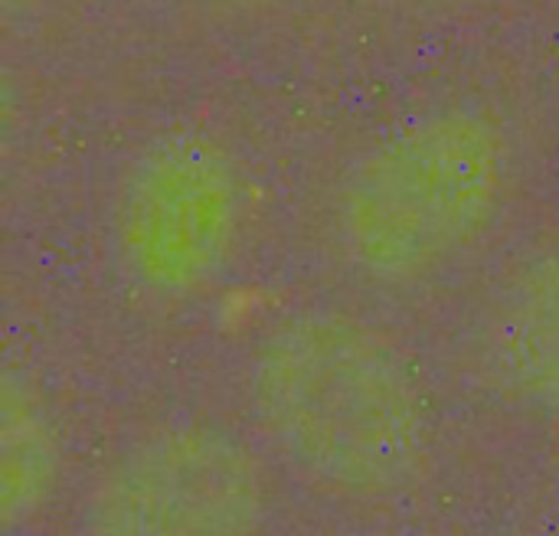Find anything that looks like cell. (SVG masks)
I'll return each mask as SVG.
<instances>
[{
	"instance_id": "cell-1",
	"label": "cell",
	"mask_w": 559,
	"mask_h": 536,
	"mask_svg": "<svg viewBox=\"0 0 559 536\" xmlns=\"http://www.w3.org/2000/svg\"><path fill=\"white\" fill-rule=\"evenodd\" d=\"M249 396L269 445L321 495L396 498L429 465L432 419L416 370L354 314L301 311L275 324L252 357Z\"/></svg>"
},
{
	"instance_id": "cell-2",
	"label": "cell",
	"mask_w": 559,
	"mask_h": 536,
	"mask_svg": "<svg viewBox=\"0 0 559 536\" xmlns=\"http://www.w3.org/2000/svg\"><path fill=\"white\" fill-rule=\"evenodd\" d=\"M511 174L504 131L442 108L373 141L334 193V239L367 282L416 285L449 269L495 223Z\"/></svg>"
},
{
	"instance_id": "cell-3",
	"label": "cell",
	"mask_w": 559,
	"mask_h": 536,
	"mask_svg": "<svg viewBox=\"0 0 559 536\" xmlns=\"http://www.w3.org/2000/svg\"><path fill=\"white\" fill-rule=\"evenodd\" d=\"M246 216L242 174L206 131H167L124 170L115 196V252L151 298L183 301L229 265Z\"/></svg>"
},
{
	"instance_id": "cell-4",
	"label": "cell",
	"mask_w": 559,
	"mask_h": 536,
	"mask_svg": "<svg viewBox=\"0 0 559 536\" xmlns=\"http://www.w3.org/2000/svg\"><path fill=\"white\" fill-rule=\"evenodd\" d=\"M269 508L255 455L210 426H160L128 442L98 475L85 527L111 536L252 534Z\"/></svg>"
},
{
	"instance_id": "cell-5",
	"label": "cell",
	"mask_w": 559,
	"mask_h": 536,
	"mask_svg": "<svg viewBox=\"0 0 559 536\" xmlns=\"http://www.w3.org/2000/svg\"><path fill=\"white\" fill-rule=\"evenodd\" d=\"M481 360L501 396L559 416V246L501 288L485 321Z\"/></svg>"
},
{
	"instance_id": "cell-6",
	"label": "cell",
	"mask_w": 559,
	"mask_h": 536,
	"mask_svg": "<svg viewBox=\"0 0 559 536\" xmlns=\"http://www.w3.org/2000/svg\"><path fill=\"white\" fill-rule=\"evenodd\" d=\"M0 481H3V524L29 521L56 485V442L36 403L13 380L3 386V429H0Z\"/></svg>"
},
{
	"instance_id": "cell-7",
	"label": "cell",
	"mask_w": 559,
	"mask_h": 536,
	"mask_svg": "<svg viewBox=\"0 0 559 536\" xmlns=\"http://www.w3.org/2000/svg\"><path fill=\"white\" fill-rule=\"evenodd\" d=\"M226 7H239V10H255V7H272V3H285V0H216Z\"/></svg>"
},
{
	"instance_id": "cell-8",
	"label": "cell",
	"mask_w": 559,
	"mask_h": 536,
	"mask_svg": "<svg viewBox=\"0 0 559 536\" xmlns=\"http://www.w3.org/2000/svg\"><path fill=\"white\" fill-rule=\"evenodd\" d=\"M406 3H419V7H449V3H465V0H406Z\"/></svg>"
},
{
	"instance_id": "cell-9",
	"label": "cell",
	"mask_w": 559,
	"mask_h": 536,
	"mask_svg": "<svg viewBox=\"0 0 559 536\" xmlns=\"http://www.w3.org/2000/svg\"><path fill=\"white\" fill-rule=\"evenodd\" d=\"M7 3H13V0H7Z\"/></svg>"
}]
</instances>
